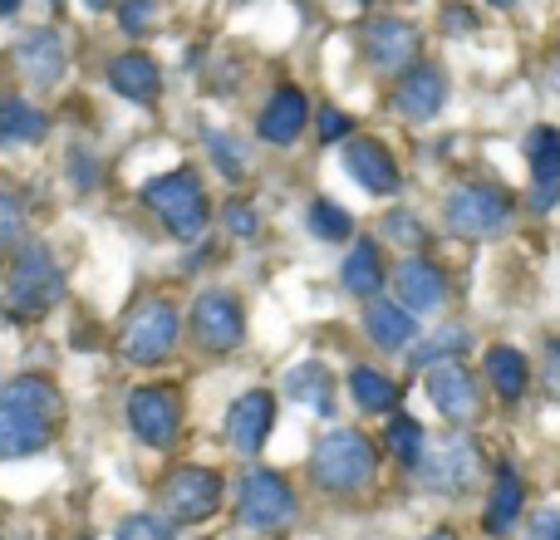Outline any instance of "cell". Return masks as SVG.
Here are the masks:
<instances>
[{
	"label": "cell",
	"instance_id": "1",
	"mask_svg": "<svg viewBox=\"0 0 560 540\" xmlns=\"http://www.w3.org/2000/svg\"><path fill=\"white\" fill-rule=\"evenodd\" d=\"M59 388L45 374H20L0 388V462L35 457L55 443L59 427Z\"/></svg>",
	"mask_w": 560,
	"mask_h": 540
},
{
	"label": "cell",
	"instance_id": "2",
	"mask_svg": "<svg viewBox=\"0 0 560 540\" xmlns=\"http://www.w3.org/2000/svg\"><path fill=\"white\" fill-rule=\"evenodd\" d=\"M65 300V270L45 242H20L15 261L5 270V290H0V309L10 319H39Z\"/></svg>",
	"mask_w": 560,
	"mask_h": 540
},
{
	"label": "cell",
	"instance_id": "3",
	"mask_svg": "<svg viewBox=\"0 0 560 540\" xmlns=\"http://www.w3.org/2000/svg\"><path fill=\"white\" fill-rule=\"evenodd\" d=\"M310 477L329 496H359L378 477V447L354 427H329L310 453Z\"/></svg>",
	"mask_w": 560,
	"mask_h": 540
},
{
	"label": "cell",
	"instance_id": "4",
	"mask_svg": "<svg viewBox=\"0 0 560 540\" xmlns=\"http://www.w3.org/2000/svg\"><path fill=\"white\" fill-rule=\"evenodd\" d=\"M143 207L177 236V242H202L212 222V202L202 192V177L192 167H173L143 183Z\"/></svg>",
	"mask_w": 560,
	"mask_h": 540
},
{
	"label": "cell",
	"instance_id": "5",
	"mask_svg": "<svg viewBox=\"0 0 560 540\" xmlns=\"http://www.w3.org/2000/svg\"><path fill=\"white\" fill-rule=\"evenodd\" d=\"M177 334H183L177 305L167 295H153L124 319V329H118V359H124V364H138V368H153V364H163V359H173Z\"/></svg>",
	"mask_w": 560,
	"mask_h": 540
},
{
	"label": "cell",
	"instance_id": "6",
	"mask_svg": "<svg viewBox=\"0 0 560 540\" xmlns=\"http://www.w3.org/2000/svg\"><path fill=\"white\" fill-rule=\"evenodd\" d=\"M226 482L207 462H177L158 486V512L173 526H202L222 512Z\"/></svg>",
	"mask_w": 560,
	"mask_h": 540
},
{
	"label": "cell",
	"instance_id": "7",
	"mask_svg": "<svg viewBox=\"0 0 560 540\" xmlns=\"http://www.w3.org/2000/svg\"><path fill=\"white\" fill-rule=\"evenodd\" d=\"M236 516L246 531L256 536H280L295 526L300 516V496L276 467H252L242 477V496H236Z\"/></svg>",
	"mask_w": 560,
	"mask_h": 540
},
{
	"label": "cell",
	"instance_id": "8",
	"mask_svg": "<svg viewBox=\"0 0 560 540\" xmlns=\"http://www.w3.org/2000/svg\"><path fill=\"white\" fill-rule=\"evenodd\" d=\"M187 334L202 354L222 359L232 349H242L246 339V309H242V295L226 285H207L202 295L192 300V315H187Z\"/></svg>",
	"mask_w": 560,
	"mask_h": 540
},
{
	"label": "cell",
	"instance_id": "9",
	"mask_svg": "<svg viewBox=\"0 0 560 540\" xmlns=\"http://www.w3.org/2000/svg\"><path fill=\"white\" fill-rule=\"evenodd\" d=\"M516 216V202L502 192V187H457L443 207V222L453 236L463 242H487V236H502Z\"/></svg>",
	"mask_w": 560,
	"mask_h": 540
},
{
	"label": "cell",
	"instance_id": "10",
	"mask_svg": "<svg viewBox=\"0 0 560 540\" xmlns=\"http://www.w3.org/2000/svg\"><path fill=\"white\" fill-rule=\"evenodd\" d=\"M128 427L143 447L153 453H167L183 437V398H177V384H138L128 394Z\"/></svg>",
	"mask_w": 560,
	"mask_h": 540
},
{
	"label": "cell",
	"instance_id": "11",
	"mask_svg": "<svg viewBox=\"0 0 560 540\" xmlns=\"http://www.w3.org/2000/svg\"><path fill=\"white\" fill-rule=\"evenodd\" d=\"M222 433H226V447L242 457H256L276 433V394L271 388H246L242 398H232L222 418Z\"/></svg>",
	"mask_w": 560,
	"mask_h": 540
},
{
	"label": "cell",
	"instance_id": "12",
	"mask_svg": "<svg viewBox=\"0 0 560 540\" xmlns=\"http://www.w3.org/2000/svg\"><path fill=\"white\" fill-rule=\"evenodd\" d=\"M418 49H423V35H418L408 20L398 15H378L364 25V55L378 74H408L418 64Z\"/></svg>",
	"mask_w": 560,
	"mask_h": 540
},
{
	"label": "cell",
	"instance_id": "13",
	"mask_svg": "<svg viewBox=\"0 0 560 540\" xmlns=\"http://www.w3.org/2000/svg\"><path fill=\"white\" fill-rule=\"evenodd\" d=\"M418 477H423V486L438 496H463L467 486L482 477V457H477L472 437H447L433 457L418 462Z\"/></svg>",
	"mask_w": 560,
	"mask_h": 540
},
{
	"label": "cell",
	"instance_id": "14",
	"mask_svg": "<svg viewBox=\"0 0 560 540\" xmlns=\"http://www.w3.org/2000/svg\"><path fill=\"white\" fill-rule=\"evenodd\" d=\"M339 163H345V173L354 177L369 197H394L398 187H404V173H398L394 153H388L378 138H349Z\"/></svg>",
	"mask_w": 560,
	"mask_h": 540
},
{
	"label": "cell",
	"instance_id": "15",
	"mask_svg": "<svg viewBox=\"0 0 560 540\" xmlns=\"http://www.w3.org/2000/svg\"><path fill=\"white\" fill-rule=\"evenodd\" d=\"M447 104V74L438 64H413L408 74H398L394 84V108L408 124H433Z\"/></svg>",
	"mask_w": 560,
	"mask_h": 540
},
{
	"label": "cell",
	"instance_id": "16",
	"mask_svg": "<svg viewBox=\"0 0 560 540\" xmlns=\"http://www.w3.org/2000/svg\"><path fill=\"white\" fill-rule=\"evenodd\" d=\"M428 398H433V408L447 418V423H463V418L477 413V403H482V388H477L472 368H463L457 359H447V364L428 368Z\"/></svg>",
	"mask_w": 560,
	"mask_h": 540
},
{
	"label": "cell",
	"instance_id": "17",
	"mask_svg": "<svg viewBox=\"0 0 560 540\" xmlns=\"http://www.w3.org/2000/svg\"><path fill=\"white\" fill-rule=\"evenodd\" d=\"M104 79L118 98H128V104H158V98H163V64H158L153 55H143V49L114 55L104 69Z\"/></svg>",
	"mask_w": 560,
	"mask_h": 540
},
{
	"label": "cell",
	"instance_id": "18",
	"mask_svg": "<svg viewBox=\"0 0 560 540\" xmlns=\"http://www.w3.org/2000/svg\"><path fill=\"white\" fill-rule=\"evenodd\" d=\"M394 290L398 305L413 315H438L447 305V275L428 256H404V266L394 270Z\"/></svg>",
	"mask_w": 560,
	"mask_h": 540
},
{
	"label": "cell",
	"instance_id": "19",
	"mask_svg": "<svg viewBox=\"0 0 560 540\" xmlns=\"http://www.w3.org/2000/svg\"><path fill=\"white\" fill-rule=\"evenodd\" d=\"M305 124H310V98H305V89L280 84V89H271V98H266L261 118H256V133H261L266 143H276V148H290L300 133H305Z\"/></svg>",
	"mask_w": 560,
	"mask_h": 540
},
{
	"label": "cell",
	"instance_id": "20",
	"mask_svg": "<svg viewBox=\"0 0 560 540\" xmlns=\"http://www.w3.org/2000/svg\"><path fill=\"white\" fill-rule=\"evenodd\" d=\"M65 39L55 35V30H25V35L15 39V69L30 79L35 89H49L65 79Z\"/></svg>",
	"mask_w": 560,
	"mask_h": 540
},
{
	"label": "cell",
	"instance_id": "21",
	"mask_svg": "<svg viewBox=\"0 0 560 540\" xmlns=\"http://www.w3.org/2000/svg\"><path fill=\"white\" fill-rule=\"evenodd\" d=\"M364 329L384 354H408V344L418 339V315L404 309L398 300H369L364 309Z\"/></svg>",
	"mask_w": 560,
	"mask_h": 540
},
{
	"label": "cell",
	"instance_id": "22",
	"mask_svg": "<svg viewBox=\"0 0 560 540\" xmlns=\"http://www.w3.org/2000/svg\"><path fill=\"white\" fill-rule=\"evenodd\" d=\"M384 280H388V266H384V251H378L374 236L349 242V256H345V266H339V285L354 300H378Z\"/></svg>",
	"mask_w": 560,
	"mask_h": 540
},
{
	"label": "cell",
	"instance_id": "23",
	"mask_svg": "<svg viewBox=\"0 0 560 540\" xmlns=\"http://www.w3.org/2000/svg\"><path fill=\"white\" fill-rule=\"evenodd\" d=\"M280 388H285L300 408H310L315 418L335 413V374H329L325 359H300V364L285 374V384H280Z\"/></svg>",
	"mask_w": 560,
	"mask_h": 540
},
{
	"label": "cell",
	"instance_id": "24",
	"mask_svg": "<svg viewBox=\"0 0 560 540\" xmlns=\"http://www.w3.org/2000/svg\"><path fill=\"white\" fill-rule=\"evenodd\" d=\"M522 512H526V482H522V472L506 462V467H497V482H492V496H487L482 526L492 536H506L516 521H522Z\"/></svg>",
	"mask_w": 560,
	"mask_h": 540
},
{
	"label": "cell",
	"instance_id": "25",
	"mask_svg": "<svg viewBox=\"0 0 560 540\" xmlns=\"http://www.w3.org/2000/svg\"><path fill=\"white\" fill-rule=\"evenodd\" d=\"M49 138V114L35 108L30 98L5 94L0 98V148H20V143H45Z\"/></svg>",
	"mask_w": 560,
	"mask_h": 540
},
{
	"label": "cell",
	"instance_id": "26",
	"mask_svg": "<svg viewBox=\"0 0 560 540\" xmlns=\"http://www.w3.org/2000/svg\"><path fill=\"white\" fill-rule=\"evenodd\" d=\"M487 384H492V394L502 398V403L526 398V388H532V364H526L522 349H512V344L487 349Z\"/></svg>",
	"mask_w": 560,
	"mask_h": 540
},
{
	"label": "cell",
	"instance_id": "27",
	"mask_svg": "<svg viewBox=\"0 0 560 540\" xmlns=\"http://www.w3.org/2000/svg\"><path fill=\"white\" fill-rule=\"evenodd\" d=\"M349 398H354L364 413H394L398 398H404V388L394 384V378L384 374V368H369V364H354L349 368Z\"/></svg>",
	"mask_w": 560,
	"mask_h": 540
},
{
	"label": "cell",
	"instance_id": "28",
	"mask_svg": "<svg viewBox=\"0 0 560 540\" xmlns=\"http://www.w3.org/2000/svg\"><path fill=\"white\" fill-rule=\"evenodd\" d=\"M526 167L536 183H560V128L541 124L526 133Z\"/></svg>",
	"mask_w": 560,
	"mask_h": 540
},
{
	"label": "cell",
	"instance_id": "29",
	"mask_svg": "<svg viewBox=\"0 0 560 540\" xmlns=\"http://www.w3.org/2000/svg\"><path fill=\"white\" fill-rule=\"evenodd\" d=\"M384 443H388V453L398 457V467H418V462H423L428 433H423V423H418V418L394 413V418H388V427H384Z\"/></svg>",
	"mask_w": 560,
	"mask_h": 540
},
{
	"label": "cell",
	"instance_id": "30",
	"mask_svg": "<svg viewBox=\"0 0 560 540\" xmlns=\"http://www.w3.org/2000/svg\"><path fill=\"white\" fill-rule=\"evenodd\" d=\"M305 226L315 242H349V236H354V216L339 202H329V197H315V202L305 207Z\"/></svg>",
	"mask_w": 560,
	"mask_h": 540
},
{
	"label": "cell",
	"instance_id": "31",
	"mask_svg": "<svg viewBox=\"0 0 560 540\" xmlns=\"http://www.w3.org/2000/svg\"><path fill=\"white\" fill-rule=\"evenodd\" d=\"M467 349V329L463 325H447L438 329V334H428L423 344L408 354V368H433V364H447V359H457Z\"/></svg>",
	"mask_w": 560,
	"mask_h": 540
},
{
	"label": "cell",
	"instance_id": "32",
	"mask_svg": "<svg viewBox=\"0 0 560 540\" xmlns=\"http://www.w3.org/2000/svg\"><path fill=\"white\" fill-rule=\"evenodd\" d=\"M207 153H212V163H217V173L226 177V183H242L246 177V143L236 133H226V128H207Z\"/></svg>",
	"mask_w": 560,
	"mask_h": 540
},
{
	"label": "cell",
	"instance_id": "33",
	"mask_svg": "<svg viewBox=\"0 0 560 540\" xmlns=\"http://www.w3.org/2000/svg\"><path fill=\"white\" fill-rule=\"evenodd\" d=\"M158 15H163V0H118L114 5V20L128 39H143Z\"/></svg>",
	"mask_w": 560,
	"mask_h": 540
},
{
	"label": "cell",
	"instance_id": "34",
	"mask_svg": "<svg viewBox=\"0 0 560 540\" xmlns=\"http://www.w3.org/2000/svg\"><path fill=\"white\" fill-rule=\"evenodd\" d=\"M114 540H177V531H173V521H167L163 512H133V516L118 521Z\"/></svg>",
	"mask_w": 560,
	"mask_h": 540
},
{
	"label": "cell",
	"instance_id": "35",
	"mask_svg": "<svg viewBox=\"0 0 560 540\" xmlns=\"http://www.w3.org/2000/svg\"><path fill=\"white\" fill-rule=\"evenodd\" d=\"M222 226L236 236V242H256L261 236V212H256L246 197H226L222 207Z\"/></svg>",
	"mask_w": 560,
	"mask_h": 540
},
{
	"label": "cell",
	"instance_id": "36",
	"mask_svg": "<svg viewBox=\"0 0 560 540\" xmlns=\"http://www.w3.org/2000/svg\"><path fill=\"white\" fill-rule=\"evenodd\" d=\"M25 242V202L10 187H0V251Z\"/></svg>",
	"mask_w": 560,
	"mask_h": 540
},
{
	"label": "cell",
	"instance_id": "37",
	"mask_svg": "<svg viewBox=\"0 0 560 540\" xmlns=\"http://www.w3.org/2000/svg\"><path fill=\"white\" fill-rule=\"evenodd\" d=\"M384 236H388L394 246H404V251H418V246L428 242L423 222H418L413 212H388V216H384Z\"/></svg>",
	"mask_w": 560,
	"mask_h": 540
},
{
	"label": "cell",
	"instance_id": "38",
	"mask_svg": "<svg viewBox=\"0 0 560 540\" xmlns=\"http://www.w3.org/2000/svg\"><path fill=\"white\" fill-rule=\"evenodd\" d=\"M315 124H319V138H325V143H349V138H354V124H349L345 108H319Z\"/></svg>",
	"mask_w": 560,
	"mask_h": 540
},
{
	"label": "cell",
	"instance_id": "39",
	"mask_svg": "<svg viewBox=\"0 0 560 540\" xmlns=\"http://www.w3.org/2000/svg\"><path fill=\"white\" fill-rule=\"evenodd\" d=\"M69 183H74L79 192H89V187L98 183V163L89 148H69Z\"/></svg>",
	"mask_w": 560,
	"mask_h": 540
},
{
	"label": "cell",
	"instance_id": "40",
	"mask_svg": "<svg viewBox=\"0 0 560 540\" xmlns=\"http://www.w3.org/2000/svg\"><path fill=\"white\" fill-rule=\"evenodd\" d=\"M443 30H447V35H472V30H477V10L443 5Z\"/></svg>",
	"mask_w": 560,
	"mask_h": 540
},
{
	"label": "cell",
	"instance_id": "41",
	"mask_svg": "<svg viewBox=\"0 0 560 540\" xmlns=\"http://www.w3.org/2000/svg\"><path fill=\"white\" fill-rule=\"evenodd\" d=\"M526 540H560V512L532 516V531H526Z\"/></svg>",
	"mask_w": 560,
	"mask_h": 540
},
{
	"label": "cell",
	"instance_id": "42",
	"mask_svg": "<svg viewBox=\"0 0 560 540\" xmlns=\"http://www.w3.org/2000/svg\"><path fill=\"white\" fill-rule=\"evenodd\" d=\"M556 202H560V183H536V197H532L536 212H551Z\"/></svg>",
	"mask_w": 560,
	"mask_h": 540
},
{
	"label": "cell",
	"instance_id": "43",
	"mask_svg": "<svg viewBox=\"0 0 560 540\" xmlns=\"http://www.w3.org/2000/svg\"><path fill=\"white\" fill-rule=\"evenodd\" d=\"M20 5H25V0H0V20H10V15H15V10Z\"/></svg>",
	"mask_w": 560,
	"mask_h": 540
},
{
	"label": "cell",
	"instance_id": "44",
	"mask_svg": "<svg viewBox=\"0 0 560 540\" xmlns=\"http://www.w3.org/2000/svg\"><path fill=\"white\" fill-rule=\"evenodd\" d=\"M423 540H457V536H453V531H428Z\"/></svg>",
	"mask_w": 560,
	"mask_h": 540
},
{
	"label": "cell",
	"instance_id": "45",
	"mask_svg": "<svg viewBox=\"0 0 560 540\" xmlns=\"http://www.w3.org/2000/svg\"><path fill=\"white\" fill-rule=\"evenodd\" d=\"M84 5H89V10H108V0H84Z\"/></svg>",
	"mask_w": 560,
	"mask_h": 540
},
{
	"label": "cell",
	"instance_id": "46",
	"mask_svg": "<svg viewBox=\"0 0 560 540\" xmlns=\"http://www.w3.org/2000/svg\"><path fill=\"white\" fill-rule=\"evenodd\" d=\"M492 5H497V10H512V5H516V0H492Z\"/></svg>",
	"mask_w": 560,
	"mask_h": 540
},
{
	"label": "cell",
	"instance_id": "47",
	"mask_svg": "<svg viewBox=\"0 0 560 540\" xmlns=\"http://www.w3.org/2000/svg\"><path fill=\"white\" fill-rule=\"evenodd\" d=\"M551 354H556V359H560V339H556V344H551Z\"/></svg>",
	"mask_w": 560,
	"mask_h": 540
}]
</instances>
